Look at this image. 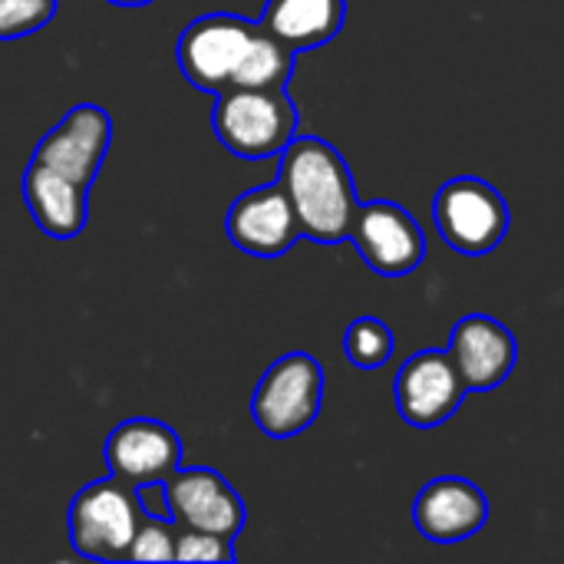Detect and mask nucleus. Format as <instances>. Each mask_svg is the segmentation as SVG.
<instances>
[{"label":"nucleus","mask_w":564,"mask_h":564,"mask_svg":"<svg viewBox=\"0 0 564 564\" xmlns=\"http://www.w3.org/2000/svg\"><path fill=\"white\" fill-rule=\"evenodd\" d=\"M112 142V119L106 109L83 102L73 106L33 149V162L79 182V185H93L106 152Z\"/></svg>","instance_id":"10"},{"label":"nucleus","mask_w":564,"mask_h":564,"mask_svg":"<svg viewBox=\"0 0 564 564\" xmlns=\"http://www.w3.org/2000/svg\"><path fill=\"white\" fill-rule=\"evenodd\" d=\"M135 496H139V506L149 519H169L172 522V512H169V499H165V482H145V486H135Z\"/></svg>","instance_id":"22"},{"label":"nucleus","mask_w":564,"mask_h":564,"mask_svg":"<svg viewBox=\"0 0 564 564\" xmlns=\"http://www.w3.org/2000/svg\"><path fill=\"white\" fill-rule=\"evenodd\" d=\"M112 3H122V7H139V3H149V0H112Z\"/></svg>","instance_id":"23"},{"label":"nucleus","mask_w":564,"mask_h":564,"mask_svg":"<svg viewBox=\"0 0 564 564\" xmlns=\"http://www.w3.org/2000/svg\"><path fill=\"white\" fill-rule=\"evenodd\" d=\"M489 522L486 492L463 476H440L423 486L413 506V525L433 545H459Z\"/></svg>","instance_id":"13"},{"label":"nucleus","mask_w":564,"mask_h":564,"mask_svg":"<svg viewBox=\"0 0 564 564\" xmlns=\"http://www.w3.org/2000/svg\"><path fill=\"white\" fill-rule=\"evenodd\" d=\"M350 241L380 278H406L426 258L423 225L397 202H360Z\"/></svg>","instance_id":"6"},{"label":"nucleus","mask_w":564,"mask_h":564,"mask_svg":"<svg viewBox=\"0 0 564 564\" xmlns=\"http://www.w3.org/2000/svg\"><path fill=\"white\" fill-rule=\"evenodd\" d=\"M165 499L175 529L212 532L221 539H238L245 529V502L215 469H175L165 479Z\"/></svg>","instance_id":"9"},{"label":"nucleus","mask_w":564,"mask_h":564,"mask_svg":"<svg viewBox=\"0 0 564 564\" xmlns=\"http://www.w3.org/2000/svg\"><path fill=\"white\" fill-rule=\"evenodd\" d=\"M446 354L469 393H489L512 377L519 364V340L502 321L489 314H466L456 321Z\"/></svg>","instance_id":"12"},{"label":"nucleus","mask_w":564,"mask_h":564,"mask_svg":"<svg viewBox=\"0 0 564 564\" xmlns=\"http://www.w3.org/2000/svg\"><path fill=\"white\" fill-rule=\"evenodd\" d=\"M278 182L291 195L304 238L321 245H340L350 238L360 198L344 155L330 142L294 135L281 152Z\"/></svg>","instance_id":"1"},{"label":"nucleus","mask_w":564,"mask_h":564,"mask_svg":"<svg viewBox=\"0 0 564 564\" xmlns=\"http://www.w3.org/2000/svg\"><path fill=\"white\" fill-rule=\"evenodd\" d=\"M102 453H106L109 476L129 486L165 482L182 466V443L175 430L145 416L119 423L109 433Z\"/></svg>","instance_id":"14"},{"label":"nucleus","mask_w":564,"mask_h":564,"mask_svg":"<svg viewBox=\"0 0 564 564\" xmlns=\"http://www.w3.org/2000/svg\"><path fill=\"white\" fill-rule=\"evenodd\" d=\"M86 185L40 165L30 159L23 172V202L40 225L43 235L50 238H73L86 228L89 218V202H86Z\"/></svg>","instance_id":"15"},{"label":"nucleus","mask_w":564,"mask_h":564,"mask_svg":"<svg viewBox=\"0 0 564 564\" xmlns=\"http://www.w3.org/2000/svg\"><path fill=\"white\" fill-rule=\"evenodd\" d=\"M347 20V0H268L261 26L294 53L330 43Z\"/></svg>","instance_id":"16"},{"label":"nucleus","mask_w":564,"mask_h":564,"mask_svg":"<svg viewBox=\"0 0 564 564\" xmlns=\"http://www.w3.org/2000/svg\"><path fill=\"white\" fill-rule=\"evenodd\" d=\"M145 512L135 486L106 476L79 489L69 502V542L96 562H126Z\"/></svg>","instance_id":"4"},{"label":"nucleus","mask_w":564,"mask_h":564,"mask_svg":"<svg viewBox=\"0 0 564 564\" xmlns=\"http://www.w3.org/2000/svg\"><path fill=\"white\" fill-rule=\"evenodd\" d=\"M225 231L235 248L254 258H281L304 235L291 195L284 192L281 182L258 185L238 195L228 208Z\"/></svg>","instance_id":"11"},{"label":"nucleus","mask_w":564,"mask_h":564,"mask_svg":"<svg viewBox=\"0 0 564 564\" xmlns=\"http://www.w3.org/2000/svg\"><path fill=\"white\" fill-rule=\"evenodd\" d=\"M56 13V0H0V40H20L46 26Z\"/></svg>","instance_id":"19"},{"label":"nucleus","mask_w":564,"mask_h":564,"mask_svg":"<svg viewBox=\"0 0 564 564\" xmlns=\"http://www.w3.org/2000/svg\"><path fill=\"white\" fill-rule=\"evenodd\" d=\"M231 558H235L231 539L195 532V529H178L175 535V562H231Z\"/></svg>","instance_id":"21"},{"label":"nucleus","mask_w":564,"mask_h":564,"mask_svg":"<svg viewBox=\"0 0 564 564\" xmlns=\"http://www.w3.org/2000/svg\"><path fill=\"white\" fill-rule=\"evenodd\" d=\"M294 73V50L281 43L274 33H268L261 23H254V33L231 73V86L248 89H284Z\"/></svg>","instance_id":"17"},{"label":"nucleus","mask_w":564,"mask_h":564,"mask_svg":"<svg viewBox=\"0 0 564 564\" xmlns=\"http://www.w3.org/2000/svg\"><path fill=\"white\" fill-rule=\"evenodd\" d=\"M393 330L380 317H357L344 334V354L357 370H380L393 357Z\"/></svg>","instance_id":"18"},{"label":"nucleus","mask_w":564,"mask_h":564,"mask_svg":"<svg viewBox=\"0 0 564 564\" xmlns=\"http://www.w3.org/2000/svg\"><path fill=\"white\" fill-rule=\"evenodd\" d=\"M215 135L241 159H271L297 135V106L284 89L228 86L215 96Z\"/></svg>","instance_id":"2"},{"label":"nucleus","mask_w":564,"mask_h":564,"mask_svg":"<svg viewBox=\"0 0 564 564\" xmlns=\"http://www.w3.org/2000/svg\"><path fill=\"white\" fill-rule=\"evenodd\" d=\"M433 221L440 238L456 254L482 258L506 241L512 212L492 182L476 175H456L440 185L433 198Z\"/></svg>","instance_id":"3"},{"label":"nucleus","mask_w":564,"mask_h":564,"mask_svg":"<svg viewBox=\"0 0 564 564\" xmlns=\"http://www.w3.org/2000/svg\"><path fill=\"white\" fill-rule=\"evenodd\" d=\"M466 383L456 373L446 350H420L410 354L393 380V400L400 416L416 430H436L456 416L466 400Z\"/></svg>","instance_id":"7"},{"label":"nucleus","mask_w":564,"mask_h":564,"mask_svg":"<svg viewBox=\"0 0 564 564\" xmlns=\"http://www.w3.org/2000/svg\"><path fill=\"white\" fill-rule=\"evenodd\" d=\"M324 403V367L304 354H284L274 360L254 387L251 416L271 440L301 436L321 413Z\"/></svg>","instance_id":"5"},{"label":"nucleus","mask_w":564,"mask_h":564,"mask_svg":"<svg viewBox=\"0 0 564 564\" xmlns=\"http://www.w3.org/2000/svg\"><path fill=\"white\" fill-rule=\"evenodd\" d=\"M254 33L251 20L231 17V13H212L192 20L175 46L178 69L185 79L202 93H221L231 86V73Z\"/></svg>","instance_id":"8"},{"label":"nucleus","mask_w":564,"mask_h":564,"mask_svg":"<svg viewBox=\"0 0 564 564\" xmlns=\"http://www.w3.org/2000/svg\"><path fill=\"white\" fill-rule=\"evenodd\" d=\"M175 529L169 519H142L132 549H129V562H175Z\"/></svg>","instance_id":"20"}]
</instances>
